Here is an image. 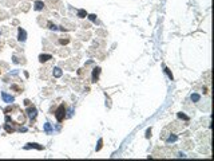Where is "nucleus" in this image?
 I'll return each instance as SVG.
<instances>
[{"mask_svg":"<svg viewBox=\"0 0 214 161\" xmlns=\"http://www.w3.org/2000/svg\"><path fill=\"white\" fill-rule=\"evenodd\" d=\"M68 42H70V39H60V40H59V43H60L62 46H66V44H68Z\"/></svg>","mask_w":214,"mask_h":161,"instance_id":"obj_19","label":"nucleus"},{"mask_svg":"<svg viewBox=\"0 0 214 161\" xmlns=\"http://www.w3.org/2000/svg\"><path fill=\"white\" fill-rule=\"evenodd\" d=\"M100 67H95L93 70V74H91V81L94 82V83H96L98 81H99V75H100Z\"/></svg>","mask_w":214,"mask_h":161,"instance_id":"obj_3","label":"nucleus"},{"mask_svg":"<svg viewBox=\"0 0 214 161\" xmlns=\"http://www.w3.org/2000/svg\"><path fill=\"white\" fill-rule=\"evenodd\" d=\"M177 117L181 118V120H185V121H189L190 120V117L186 116V114H183V113H178V114H177Z\"/></svg>","mask_w":214,"mask_h":161,"instance_id":"obj_16","label":"nucleus"},{"mask_svg":"<svg viewBox=\"0 0 214 161\" xmlns=\"http://www.w3.org/2000/svg\"><path fill=\"white\" fill-rule=\"evenodd\" d=\"M12 59H14V63H18V62H19V61H18V58H16V57H14Z\"/></svg>","mask_w":214,"mask_h":161,"instance_id":"obj_24","label":"nucleus"},{"mask_svg":"<svg viewBox=\"0 0 214 161\" xmlns=\"http://www.w3.org/2000/svg\"><path fill=\"white\" fill-rule=\"evenodd\" d=\"M163 71H165V74H166V75H167V77L170 78L171 81L174 79V77H173V74H171V71H170V70H169V68H167L166 66H163Z\"/></svg>","mask_w":214,"mask_h":161,"instance_id":"obj_12","label":"nucleus"},{"mask_svg":"<svg viewBox=\"0 0 214 161\" xmlns=\"http://www.w3.org/2000/svg\"><path fill=\"white\" fill-rule=\"evenodd\" d=\"M18 40L22 42V43H24V42L27 40V32H25V30H23L22 27L18 28Z\"/></svg>","mask_w":214,"mask_h":161,"instance_id":"obj_2","label":"nucleus"},{"mask_svg":"<svg viewBox=\"0 0 214 161\" xmlns=\"http://www.w3.org/2000/svg\"><path fill=\"white\" fill-rule=\"evenodd\" d=\"M43 8H44V3L40 1V0L35 1V4H34V9H35V11H42Z\"/></svg>","mask_w":214,"mask_h":161,"instance_id":"obj_7","label":"nucleus"},{"mask_svg":"<svg viewBox=\"0 0 214 161\" xmlns=\"http://www.w3.org/2000/svg\"><path fill=\"white\" fill-rule=\"evenodd\" d=\"M190 98H191V101H193V102H198V101L201 99V95H199V94H197V93H193V94H191V97H190Z\"/></svg>","mask_w":214,"mask_h":161,"instance_id":"obj_13","label":"nucleus"},{"mask_svg":"<svg viewBox=\"0 0 214 161\" xmlns=\"http://www.w3.org/2000/svg\"><path fill=\"white\" fill-rule=\"evenodd\" d=\"M62 74H63V71H62L59 67H55V68H54V77H55V78H60Z\"/></svg>","mask_w":214,"mask_h":161,"instance_id":"obj_11","label":"nucleus"},{"mask_svg":"<svg viewBox=\"0 0 214 161\" xmlns=\"http://www.w3.org/2000/svg\"><path fill=\"white\" fill-rule=\"evenodd\" d=\"M175 141H178V136H177V134H171L169 138L166 140V142L167 144H171V142H175Z\"/></svg>","mask_w":214,"mask_h":161,"instance_id":"obj_10","label":"nucleus"},{"mask_svg":"<svg viewBox=\"0 0 214 161\" xmlns=\"http://www.w3.org/2000/svg\"><path fill=\"white\" fill-rule=\"evenodd\" d=\"M44 132H46V134H51L52 133V126H51L50 122L44 124Z\"/></svg>","mask_w":214,"mask_h":161,"instance_id":"obj_9","label":"nucleus"},{"mask_svg":"<svg viewBox=\"0 0 214 161\" xmlns=\"http://www.w3.org/2000/svg\"><path fill=\"white\" fill-rule=\"evenodd\" d=\"M102 146H103V140L99 138V141H98V146H96V152H99V150L102 149Z\"/></svg>","mask_w":214,"mask_h":161,"instance_id":"obj_18","label":"nucleus"},{"mask_svg":"<svg viewBox=\"0 0 214 161\" xmlns=\"http://www.w3.org/2000/svg\"><path fill=\"white\" fill-rule=\"evenodd\" d=\"M87 16H88V19H90L91 22H95V20H96V15H95V14H91V15H87Z\"/></svg>","mask_w":214,"mask_h":161,"instance_id":"obj_20","label":"nucleus"},{"mask_svg":"<svg viewBox=\"0 0 214 161\" xmlns=\"http://www.w3.org/2000/svg\"><path fill=\"white\" fill-rule=\"evenodd\" d=\"M78 16L80 19H84L86 16H87V12H86V9H79L78 11Z\"/></svg>","mask_w":214,"mask_h":161,"instance_id":"obj_15","label":"nucleus"},{"mask_svg":"<svg viewBox=\"0 0 214 161\" xmlns=\"http://www.w3.org/2000/svg\"><path fill=\"white\" fill-rule=\"evenodd\" d=\"M178 157H186L185 153H178Z\"/></svg>","mask_w":214,"mask_h":161,"instance_id":"obj_25","label":"nucleus"},{"mask_svg":"<svg viewBox=\"0 0 214 161\" xmlns=\"http://www.w3.org/2000/svg\"><path fill=\"white\" fill-rule=\"evenodd\" d=\"M50 59H52V57L50 54H40L39 55V62H47V61H50Z\"/></svg>","mask_w":214,"mask_h":161,"instance_id":"obj_8","label":"nucleus"},{"mask_svg":"<svg viewBox=\"0 0 214 161\" xmlns=\"http://www.w3.org/2000/svg\"><path fill=\"white\" fill-rule=\"evenodd\" d=\"M47 26H48V28H50V30H52V31H58V26H55V24H52V23L51 22H48L47 23Z\"/></svg>","mask_w":214,"mask_h":161,"instance_id":"obj_17","label":"nucleus"},{"mask_svg":"<svg viewBox=\"0 0 214 161\" xmlns=\"http://www.w3.org/2000/svg\"><path fill=\"white\" fill-rule=\"evenodd\" d=\"M11 117H9V116H5V122H11Z\"/></svg>","mask_w":214,"mask_h":161,"instance_id":"obj_22","label":"nucleus"},{"mask_svg":"<svg viewBox=\"0 0 214 161\" xmlns=\"http://www.w3.org/2000/svg\"><path fill=\"white\" fill-rule=\"evenodd\" d=\"M24 105H25V106H29V101L25 99V101H24Z\"/></svg>","mask_w":214,"mask_h":161,"instance_id":"obj_23","label":"nucleus"},{"mask_svg":"<svg viewBox=\"0 0 214 161\" xmlns=\"http://www.w3.org/2000/svg\"><path fill=\"white\" fill-rule=\"evenodd\" d=\"M151 137V129H147V132H146V138H150Z\"/></svg>","mask_w":214,"mask_h":161,"instance_id":"obj_21","label":"nucleus"},{"mask_svg":"<svg viewBox=\"0 0 214 161\" xmlns=\"http://www.w3.org/2000/svg\"><path fill=\"white\" fill-rule=\"evenodd\" d=\"M1 98H3V101H4L5 103H12L15 101V97H12L11 94L5 93V91H3V93H1Z\"/></svg>","mask_w":214,"mask_h":161,"instance_id":"obj_5","label":"nucleus"},{"mask_svg":"<svg viewBox=\"0 0 214 161\" xmlns=\"http://www.w3.org/2000/svg\"><path fill=\"white\" fill-rule=\"evenodd\" d=\"M4 129H5V132H7L8 134H11V133H14V132H15V129H14L12 126H9L8 124H5V125H4Z\"/></svg>","mask_w":214,"mask_h":161,"instance_id":"obj_14","label":"nucleus"},{"mask_svg":"<svg viewBox=\"0 0 214 161\" xmlns=\"http://www.w3.org/2000/svg\"><path fill=\"white\" fill-rule=\"evenodd\" d=\"M55 117H56L58 122H62V121L66 118V106H64L63 103H62L60 106L56 109V111H55Z\"/></svg>","mask_w":214,"mask_h":161,"instance_id":"obj_1","label":"nucleus"},{"mask_svg":"<svg viewBox=\"0 0 214 161\" xmlns=\"http://www.w3.org/2000/svg\"><path fill=\"white\" fill-rule=\"evenodd\" d=\"M24 149H25V150H28V149H38V150H42V149H44V146L39 145V144H35V142H29V144H27V145L24 146Z\"/></svg>","mask_w":214,"mask_h":161,"instance_id":"obj_6","label":"nucleus"},{"mask_svg":"<svg viewBox=\"0 0 214 161\" xmlns=\"http://www.w3.org/2000/svg\"><path fill=\"white\" fill-rule=\"evenodd\" d=\"M27 116L31 118V120H35L36 116H38V110H36L35 106H29L27 109Z\"/></svg>","mask_w":214,"mask_h":161,"instance_id":"obj_4","label":"nucleus"}]
</instances>
